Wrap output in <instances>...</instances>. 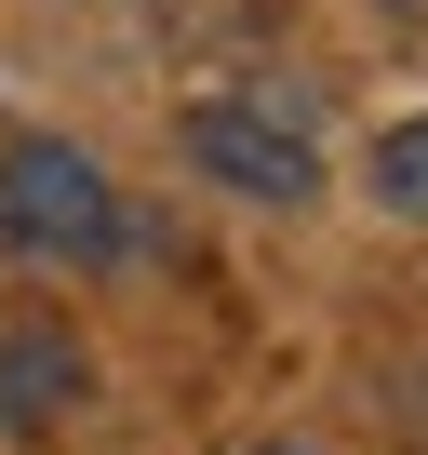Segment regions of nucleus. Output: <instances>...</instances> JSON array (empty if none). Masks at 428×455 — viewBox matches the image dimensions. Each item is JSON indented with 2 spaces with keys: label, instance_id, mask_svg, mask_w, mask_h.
I'll return each mask as SVG.
<instances>
[{
  "label": "nucleus",
  "instance_id": "1",
  "mask_svg": "<svg viewBox=\"0 0 428 455\" xmlns=\"http://www.w3.org/2000/svg\"><path fill=\"white\" fill-rule=\"evenodd\" d=\"M0 242L41 255V268H94L121 242V201H107L94 148H67V134H14L0 148Z\"/></svg>",
  "mask_w": 428,
  "mask_h": 455
},
{
  "label": "nucleus",
  "instance_id": "2",
  "mask_svg": "<svg viewBox=\"0 0 428 455\" xmlns=\"http://www.w3.org/2000/svg\"><path fill=\"white\" fill-rule=\"evenodd\" d=\"M187 161H201L214 188H242V201H281V214L321 188L308 134H281L268 108H228V94H214V108H187Z\"/></svg>",
  "mask_w": 428,
  "mask_h": 455
},
{
  "label": "nucleus",
  "instance_id": "3",
  "mask_svg": "<svg viewBox=\"0 0 428 455\" xmlns=\"http://www.w3.org/2000/svg\"><path fill=\"white\" fill-rule=\"evenodd\" d=\"M81 388H94V375H81L67 322H28V335H0V428H54Z\"/></svg>",
  "mask_w": 428,
  "mask_h": 455
},
{
  "label": "nucleus",
  "instance_id": "4",
  "mask_svg": "<svg viewBox=\"0 0 428 455\" xmlns=\"http://www.w3.org/2000/svg\"><path fill=\"white\" fill-rule=\"evenodd\" d=\"M361 174H375V201H388V214H415V228H428V121H388Z\"/></svg>",
  "mask_w": 428,
  "mask_h": 455
},
{
  "label": "nucleus",
  "instance_id": "5",
  "mask_svg": "<svg viewBox=\"0 0 428 455\" xmlns=\"http://www.w3.org/2000/svg\"><path fill=\"white\" fill-rule=\"evenodd\" d=\"M268 455H321V442H268Z\"/></svg>",
  "mask_w": 428,
  "mask_h": 455
}]
</instances>
